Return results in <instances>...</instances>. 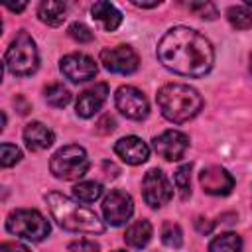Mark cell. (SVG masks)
Wrapping results in <instances>:
<instances>
[{
  "label": "cell",
  "instance_id": "cell-8",
  "mask_svg": "<svg viewBox=\"0 0 252 252\" xmlns=\"http://www.w3.org/2000/svg\"><path fill=\"white\" fill-rule=\"evenodd\" d=\"M114 104L120 110V114H124L130 120H142L148 116L150 112V104L146 94L130 85H122L118 87L116 94H114Z\"/></svg>",
  "mask_w": 252,
  "mask_h": 252
},
{
  "label": "cell",
  "instance_id": "cell-36",
  "mask_svg": "<svg viewBox=\"0 0 252 252\" xmlns=\"http://www.w3.org/2000/svg\"><path fill=\"white\" fill-rule=\"evenodd\" d=\"M244 6H252V0H244Z\"/></svg>",
  "mask_w": 252,
  "mask_h": 252
},
{
  "label": "cell",
  "instance_id": "cell-19",
  "mask_svg": "<svg viewBox=\"0 0 252 252\" xmlns=\"http://www.w3.org/2000/svg\"><path fill=\"white\" fill-rule=\"evenodd\" d=\"M65 12H67V4L65 2H55V0H43L37 6V16L43 24L47 26H61L65 20Z\"/></svg>",
  "mask_w": 252,
  "mask_h": 252
},
{
  "label": "cell",
  "instance_id": "cell-13",
  "mask_svg": "<svg viewBox=\"0 0 252 252\" xmlns=\"http://www.w3.org/2000/svg\"><path fill=\"white\" fill-rule=\"evenodd\" d=\"M199 183L205 193L224 197L234 187V177L220 165H209L199 173Z\"/></svg>",
  "mask_w": 252,
  "mask_h": 252
},
{
  "label": "cell",
  "instance_id": "cell-6",
  "mask_svg": "<svg viewBox=\"0 0 252 252\" xmlns=\"http://www.w3.org/2000/svg\"><path fill=\"white\" fill-rule=\"evenodd\" d=\"M6 230L10 234H16L20 238L32 240V242H41L51 226L47 219L35 211V209H16L6 217Z\"/></svg>",
  "mask_w": 252,
  "mask_h": 252
},
{
  "label": "cell",
  "instance_id": "cell-27",
  "mask_svg": "<svg viewBox=\"0 0 252 252\" xmlns=\"http://www.w3.org/2000/svg\"><path fill=\"white\" fill-rule=\"evenodd\" d=\"M67 33H69L75 41H79V43H89V41L94 39V33H93L85 24H81V22H73V24L69 26Z\"/></svg>",
  "mask_w": 252,
  "mask_h": 252
},
{
  "label": "cell",
  "instance_id": "cell-35",
  "mask_svg": "<svg viewBox=\"0 0 252 252\" xmlns=\"http://www.w3.org/2000/svg\"><path fill=\"white\" fill-rule=\"evenodd\" d=\"M18 102H24V98L22 96H18ZM30 108H28V104H22V114H26Z\"/></svg>",
  "mask_w": 252,
  "mask_h": 252
},
{
  "label": "cell",
  "instance_id": "cell-17",
  "mask_svg": "<svg viewBox=\"0 0 252 252\" xmlns=\"http://www.w3.org/2000/svg\"><path fill=\"white\" fill-rule=\"evenodd\" d=\"M91 14H93V18H94L106 32H114V30L122 24V14H120V10H118L114 4L104 2V0L94 2V4L91 6Z\"/></svg>",
  "mask_w": 252,
  "mask_h": 252
},
{
  "label": "cell",
  "instance_id": "cell-25",
  "mask_svg": "<svg viewBox=\"0 0 252 252\" xmlns=\"http://www.w3.org/2000/svg\"><path fill=\"white\" fill-rule=\"evenodd\" d=\"M191 163H183L181 167H177L175 175H173V183L179 191V197L181 199H189L191 195Z\"/></svg>",
  "mask_w": 252,
  "mask_h": 252
},
{
  "label": "cell",
  "instance_id": "cell-15",
  "mask_svg": "<svg viewBox=\"0 0 252 252\" xmlns=\"http://www.w3.org/2000/svg\"><path fill=\"white\" fill-rule=\"evenodd\" d=\"M114 154L130 165H140L150 158V148L138 136H124L114 144Z\"/></svg>",
  "mask_w": 252,
  "mask_h": 252
},
{
  "label": "cell",
  "instance_id": "cell-5",
  "mask_svg": "<svg viewBox=\"0 0 252 252\" xmlns=\"http://www.w3.org/2000/svg\"><path fill=\"white\" fill-rule=\"evenodd\" d=\"M89 167H91V163H89L87 152L83 146H77V144L59 148L49 159L51 173L63 181H75V179L83 177L89 171Z\"/></svg>",
  "mask_w": 252,
  "mask_h": 252
},
{
  "label": "cell",
  "instance_id": "cell-3",
  "mask_svg": "<svg viewBox=\"0 0 252 252\" xmlns=\"http://www.w3.org/2000/svg\"><path fill=\"white\" fill-rule=\"evenodd\" d=\"M159 112L173 124H183L195 118L203 108V96L197 89L183 83H167L156 94Z\"/></svg>",
  "mask_w": 252,
  "mask_h": 252
},
{
  "label": "cell",
  "instance_id": "cell-4",
  "mask_svg": "<svg viewBox=\"0 0 252 252\" xmlns=\"http://www.w3.org/2000/svg\"><path fill=\"white\" fill-rule=\"evenodd\" d=\"M4 65L16 77H28L35 73L39 65V53H37L35 41L26 30H20L12 39V43L8 45L4 55Z\"/></svg>",
  "mask_w": 252,
  "mask_h": 252
},
{
  "label": "cell",
  "instance_id": "cell-22",
  "mask_svg": "<svg viewBox=\"0 0 252 252\" xmlns=\"http://www.w3.org/2000/svg\"><path fill=\"white\" fill-rule=\"evenodd\" d=\"M226 20L236 30H250L252 28V12L246 6H230L226 10Z\"/></svg>",
  "mask_w": 252,
  "mask_h": 252
},
{
  "label": "cell",
  "instance_id": "cell-16",
  "mask_svg": "<svg viewBox=\"0 0 252 252\" xmlns=\"http://www.w3.org/2000/svg\"><path fill=\"white\" fill-rule=\"evenodd\" d=\"M24 142H26L28 150L41 152V150H47L55 142V134L43 122H30L24 128Z\"/></svg>",
  "mask_w": 252,
  "mask_h": 252
},
{
  "label": "cell",
  "instance_id": "cell-26",
  "mask_svg": "<svg viewBox=\"0 0 252 252\" xmlns=\"http://www.w3.org/2000/svg\"><path fill=\"white\" fill-rule=\"evenodd\" d=\"M20 159H22V152H20L18 146L8 144V142H4V144L0 146V165H2V167H12V165H16Z\"/></svg>",
  "mask_w": 252,
  "mask_h": 252
},
{
  "label": "cell",
  "instance_id": "cell-29",
  "mask_svg": "<svg viewBox=\"0 0 252 252\" xmlns=\"http://www.w3.org/2000/svg\"><path fill=\"white\" fill-rule=\"evenodd\" d=\"M69 252H100V246L94 240L89 238H81V240H73L69 242Z\"/></svg>",
  "mask_w": 252,
  "mask_h": 252
},
{
  "label": "cell",
  "instance_id": "cell-11",
  "mask_svg": "<svg viewBox=\"0 0 252 252\" xmlns=\"http://www.w3.org/2000/svg\"><path fill=\"white\" fill-rule=\"evenodd\" d=\"M59 71L71 83H83V81L93 79L96 75L98 67H96L94 59L85 55V53H69V55L61 57Z\"/></svg>",
  "mask_w": 252,
  "mask_h": 252
},
{
  "label": "cell",
  "instance_id": "cell-24",
  "mask_svg": "<svg viewBox=\"0 0 252 252\" xmlns=\"http://www.w3.org/2000/svg\"><path fill=\"white\" fill-rule=\"evenodd\" d=\"M161 242L167 248H181V244H183L181 226L175 224V222H171V220H165L161 224Z\"/></svg>",
  "mask_w": 252,
  "mask_h": 252
},
{
  "label": "cell",
  "instance_id": "cell-9",
  "mask_svg": "<svg viewBox=\"0 0 252 252\" xmlns=\"http://www.w3.org/2000/svg\"><path fill=\"white\" fill-rule=\"evenodd\" d=\"M100 63L110 73L132 75L138 69L140 59L130 45H116V47H104L100 51Z\"/></svg>",
  "mask_w": 252,
  "mask_h": 252
},
{
  "label": "cell",
  "instance_id": "cell-23",
  "mask_svg": "<svg viewBox=\"0 0 252 252\" xmlns=\"http://www.w3.org/2000/svg\"><path fill=\"white\" fill-rule=\"evenodd\" d=\"M45 100H47V104H51L55 108H63L71 102V93L61 83H53L45 89Z\"/></svg>",
  "mask_w": 252,
  "mask_h": 252
},
{
  "label": "cell",
  "instance_id": "cell-12",
  "mask_svg": "<svg viewBox=\"0 0 252 252\" xmlns=\"http://www.w3.org/2000/svg\"><path fill=\"white\" fill-rule=\"evenodd\" d=\"M152 146L159 158L167 161H177L185 156L189 148V138L179 130H165L152 140Z\"/></svg>",
  "mask_w": 252,
  "mask_h": 252
},
{
  "label": "cell",
  "instance_id": "cell-34",
  "mask_svg": "<svg viewBox=\"0 0 252 252\" xmlns=\"http://www.w3.org/2000/svg\"><path fill=\"white\" fill-rule=\"evenodd\" d=\"M6 8L12 10V12H22V10L26 8V2H20V4H6Z\"/></svg>",
  "mask_w": 252,
  "mask_h": 252
},
{
  "label": "cell",
  "instance_id": "cell-1",
  "mask_svg": "<svg viewBox=\"0 0 252 252\" xmlns=\"http://www.w3.org/2000/svg\"><path fill=\"white\" fill-rule=\"evenodd\" d=\"M158 61L183 77H205L215 63L213 43L193 28L175 26L163 33L156 49Z\"/></svg>",
  "mask_w": 252,
  "mask_h": 252
},
{
  "label": "cell",
  "instance_id": "cell-20",
  "mask_svg": "<svg viewBox=\"0 0 252 252\" xmlns=\"http://www.w3.org/2000/svg\"><path fill=\"white\" fill-rule=\"evenodd\" d=\"M242 238L236 232H222L215 236L209 244V252H240Z\"/></svg>",
  "mask_w": 252,
  "mask_h": 252
},
{
  "label": "cell",
  "instance_id": "cell-28",
  "mask_svg": "<svg viewBox=\"0 0 252 252\" xmlns=\"http://www.w3.org/2000/svg\"><path fill=\"white\" fill-rule=\"evenodd\" d=\"M187 8L197 12L201 18H207V20H215L217 18V8L211 2H189Z\"/></svg>",
  "mask_w": 252,
  "mask_h": 252
},
{
  "label": "cell",
  "instance_id": "cell-30",
  "mask_svg": "<svg viewBox=\"0 0 252 252\" xmlns=\"http://www.w3.org/2000/svg\"><path fill=\"white\" fill-rule=\"evenodd\" d=\"M114 128H116V120H114L110 114L102 116V118L98 120V124H96V132H98V134H108V132H112Z\"/></svg>",
  "mask_w": 252,
  "mask_h": 252
},
{
  "label": "cell",
  "instance_id": "cell-38",
  "mask_svg": "<svg viewBox=\"0 0 252 252\" xmlns=\"http://www.w3.org/2000/svg\"><path fill=\"white\" fill-rule=\"evenodd\" d=\"M114 252H126V250H114Z\"/></svg>",
  "mask_w": 252,
  "mask_h": 252
},
{
  "label": "cell",
  "instance_id": "cell-18",
  "mask_svg": "<svg viewBox=\"0 0 252 252\" xmlns=\"http://www.w3.org/2000/svg\"><path fill=\"white\" fill-rule=\"evenodd\" d=\"M152 232H154V228H152L150 220L140 219V220L132 222V224L126 228V232H124V242H126L128 246H132V248H144V246H148V242L152 240Z\"/></svg>",
  "mask_w": 252,
  "mask_h": 252
},
{
  "label": "cell",
  "instance_id": "cell-21",
  "mask_svg": "<svg viewBox=\"0 0 252 252\" xmlns=\"http://www.w3.org/2000/svg\"><path fill=\"white\" fill-rule=\"evenodd\" d=\"M102 195V185L98 181H81L73 187V197L81 203H94Z\"/></svg>",
  "mask_w": 252,
  "mask_h": 252
},
{
  "label": "cell",
  "instance_id": "cell-33",
  "mask_svg": "<svg viewBox=\"0 0 252 252\" xmlns=\"http://www.w3.org/2000/svg\"><path fill=\"white\" fill-rule=\"evenodd\" d=\"M132 4H134V6H138V8H156V6H159V0H154V2H140V0H132Z\"/></svg>",
  "mask_w": 252,
  "mask_h": 252
},
{
  "label": "cell",
  "instance_id": "cell-37",
  "mask_svg": "<svg viewBox=\"0 0 252 252\" xmlns=\"http://www.w3.org/2000/svg\"><path fill=\"white\" fill-rule=\"evenodd\" d=\"M250 73H252V55H250Z\"/></svg>",
  "mask_w": 252,
  "mask_h": 252
},
{
  "label": "cell",
  "instance_id": "cell-32",
  "mask_svg": "<svg viewBox=\"0 0 252 252\" xmlns=\"http://www.w3.org/2000/svg\"><path fill=\"white\" fill-rule=\"evenodd\" d=\"M195 228H197V232H201V234H209V232H213L215 222H213V220H209V219L199 217V219L195 220Z\"/></svg>",
  "mask_w": 252,
  "mask_h": 252
},
{
  "label": "cell",
  "instance_id": "cell-7",
  "mask_svg": "<svg viewBox=\"0 0 252 252\" xmlns=\"http://www.w3.org/2000/svg\"><path fill=\"white\" fill-rule=\"evenodd\" d=\"M142 197L146 201V205H150L152 209H159L165 203L171 201L173 197V187L169 183V179L165 177V173L158 167H152L144 179H142Z\"/></svg>",
  "mask_w": 252,
  "mask_h": 252
},
{
  "label": "cell",
  "instance_id": "cell-14",
  "mask_svg": "<svg viewBox=\"0 0 252 252\" xmlns=\"http://www.w3.org/2000/svg\"><path fill=\"white\" fill-rule=\"evenodd\" d=\"M108 96V85L106 83H94L93 87L85 89L83 93H79L77 96V104H75V110L81 118H91L94 116L100 106L104 104Z\"/></svg>",
  "mask_w": 252,
  "mask_h": 252
},
{
  "label": "cell",
  "instance_id": "cell-10",
  "mask_svg": "<svg viewBox=\"0 0 252 252\" xmlns=\"http://www.w3.org/2000/svg\"><path fill=\"white\" fill-rule=\"evenodd\" d=\"M134 213V201L126 191L114 189L102 199V215L110 226H122Z\"/></svg>",
  "mask_w": 252,
  "mask_h": 252
},
{
  "label": "cell",
  "instance_id": "cell-2",
  "mask_svg": "<svg viewBox=\"0 0 252 252\" xmlns=\"http://www.w3.org/2000/svg\"><path fill=\"white\" fill-rule=\"evenodd\" d=\"M45 203L49 207V213L53 217V220L69 230V232H87V234H102L104 232V224L102 220L87 207L75 203L73 199L51 191L45 195Z\"/></svg>",
  "mask_w": 252,
  "mask_h": 252
},
{
  "label": "cell",
  "instance_id": "cell-31",
  "mask_svg": "<svg viewBox=\"0 0 252 252\" xmlns=\"http://www.w3.org/2000/svg\"><path fill=\"white\" fill-rule=\"evenodd\" d=\"M0 252H32V250L22 242H2Z\"/></svg>",
  "mask_w": 252,
  "mask_h": 252
}]
</instances>
